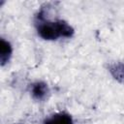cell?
<instances>
[{"label": "cell", "instance_id": "cell-2", "mask_svg": "<svg viewBox=\"0 0 124 124\" xmlns=\"http://www.w3.org/2000/svg\"><path fill=\"white\" fill-rule=\"evenodd\" d=\"M44 124H74L72 116L67 112H57L47 117Z\"/></svg>", "mask_w": 124, "mask_h": 124}, {"label": "cell", "instance_id": "cell-4", "mask_svg": "<svg viewBox=\"0 0 124 124\" xmlns=\"http://www.w3.org/2000/svg\"><path fill=\"white\" fill-rule=\"evenodd\" d=\"M0 46H0L1 47V49H0V60H1V63L4 64L10 59V57L12 55V46H11L10 43L5 41L4 39H1Z\"/></svg>", "mask_w": 124, "mask_h": 124}, {"label": "cell", "instance_id": "cell-3", "mask_svg": "<svg viewBox=\"0 0 124 124\" xmlns=\"http://www.w3.org/2000/svg\"><path fill=\"white\" fill-rule=\"evenodd\" d=\"M47 92H48V87L43 81H37L31 87V94L33 98L39 101L45 99L46 96L47 95Z\"/></svg>", "mask_w": 124, "mask_h": 124}, {"label": "cell", "instance_id": "cell-1", "mask_svg": "<svg viewBox=\"0 0 124 124\" xmlns=\"http://www.w3.org/2000/svg\"><path fill=\"white\" fill-rule=\"evenodd\" d=\"M72 27L63 20L41 21L38 25V33L45 40H56L59 37H70L73 34Z\"/></svg>", "mask_w": 124, "mask_h": 124}]
</instances>
